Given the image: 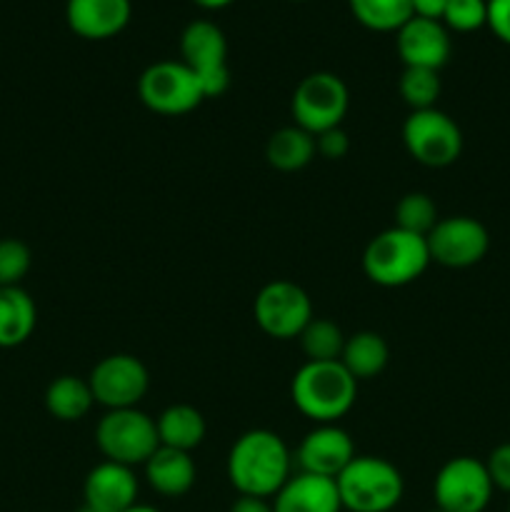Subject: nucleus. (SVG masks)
Wrapping results in <instances>:
<instances>
[{
  "label": "nucleus",
  "instance_id": "obj_1",
  "mask_svg": "<svg viewBox=\"0 0 510 512\" xmlns=\"http://www.w3.org/2000/svg\"><path fill=\"white\" fill-rule=\"evenodd\" d=\"M293 465V453L278 433L255 428L235 440L225 473L238 495L270 500L290 480Z\"/></svg>",
  "mask_w": 510,
  "mask_h": 512
},
{
  "label": "nucleus",
  "instance_id": "obj_2",
  "mask_svg": "<svg viewBox=\"0 0 510 512\" xmlns=\"http://www.w3.org/2000/svg\"><path fill=\"white\" fill-rule=\"evenodd\" d=\"M290 398L300 415L313 420L315 425L338 423L353 410L358 400V380L343 368L340 360L333 363L300 365L290 383Z\"/></svg>",
  "mask_w": 510,
  "mask_h": 512
},
{
  "label": "nucleus",
  "instance_id": "obj_3",
  "mask_svg": "<svg viewBox=\"0 0 510 512\" xmlns=\"http://www.w3.org/2000/svg\"><path fill=\"white\" fill-rule=\"evenodd\" d=\"M428 240L400 228H388L375 235L363 253V273L380 288H403L415 283L428 270Z\"/></svg>",
  "mask_w": 510,
  "mask_h": 512
},
{
  "label": "nucleus",
  "instance_id": "obj_4",
  "mask_svg": "<svg viewBox=\"0 0 510 512\" xmlns=\"http://www.w3.org/2000/svg\"><path fill=\"white\" fill-rule=\"evenodd\" d=\"M335 485L348 512H393L405 493L400 470L378 455H355Z\"/></svg>",
  "mask_w": 510,
  "mask_h": 512
},
{
  "label": "nucleus",
  "instance_id": "obj_5",
  "mask_svg": "<svg viewBox=\"0 0 510 512\" xmlns=\"http://www.w3.org/2000/svg\"><path fill=\"white\" fill-rule=\"evenodd\" d=\"M95 445L110 463L138 468L160 448L158 428L155 420L138 408L108 410L95 428Z\"/></svg>",
  "mask_w": 510,
  "mask_h": 512
},
{
  "label": "nucleus",
  "instance_id": "obj_6",
  "mask_svg": "<svg viewBox=\"0 0 510 512\" xmlns=\"http://www.w3.org/2000/svg\"><path fill=\"white\" fill-rule=\"evenodd\" d=\"M350 108V93L343 78L328 70L305 75L290 100V113L298 128L310 135H320L330 128H340Z\"/></svg>",
  "mask_w": 510,
  "mask_h": 512
},
{
  "label": "nucleus",
  "instance_id": "obj_7",
  "mask_svg": "<svg viewBox=\"0 0 510 512\" xmlns=\"http://www.w3.org/2000/svg\"><path fill=\"white\" fill-rule=\"evenodd\" d=\"M403 145L415 163L448 168L463 153V133L443 110H413L403 123Z\"/></svg>",
  "mask_w": 510,
  "mask_h": 512
},
{
  "label": "nucleus",
  "instance_id": "obj_8",
  "mask_svg": "<svg viewBox=\"0 0 510 512\" xmlns=\"http://www.w3.org/2000/svg\"><path fill=\"white\" fill-rule=\"evenodd\" d=\"M138 95L158 115H185L205 100L200 80L183 60H158L138 80Z\"/></svg>",
  "mask_w": 510,
  "mask_h": 512
},
{
  "label": "nucleus",
  "instance_id": "obj_9",
  "mask_svg": "<svg viewBox=\"0 0 510 512\" xmlns=\"http://www.w3.org/2000/svg\"><path fill=\"white\" fill-rule=\"evenodd\" d=\"M180 60L198 75L205 100L220 98L230 85L228 40L213 20H193L180 35Z\"/></svg>",
  "mask_w": 510,
  "mask_h": 512
},
{
  "label": "nucleus",
  "instance_id": "obj_10",
  "mask_svg": "<svg viewBox=\"0 0 510 512\" xmlns=\"http://www.w3.org/2000/svg\"><path fill=\"white\" fill-rule=\"evenodd\" d=\"M493 493L485 463L470 455L450 458L433 480L435 508L443 512H485Z\"/></svg>",
  "mask_w": 510,
  "mask_h": 512
},
{
  "label": "nucleus",
  "instance_id": "obj_11",
  "mask_svg": "<svg viewBox=\"0 0 510 512\" xmlns=\"http://www.w3.org/2000/svg\"><path fill=\"white\" fill-rule=\"evenodd\" d=\"M253 315L258 328L273 340H295L315 318L310 295L290 280H273L255 295Z\"/></svg>",
  "mask_w": 510,
  "mask_h": 512
},
{
  "label": "nucleus",
  "instance_id": "obj_12",
  "mask_svg": "<svg viewBox=\"0 0 510 512\" xmlns=\"http://www.w3.org/2000/svg\"><path fill=\"white\" fill-rule=\"evenodd\" d=\"M95 403L105 410L138 408L150 388L148 368L140 358L128 353L105 355L88 375Z\"/></svg>",
  "mask_w": 510,
  "mask_h": 512
},
{
  "label": "nucleus",
  "instance_id": "obj_13",
  "mask_svg": "<svg viewBox=\"0 0 510 512\" xmlns=\"http://www.w3.org/2000/svg\"><path fill=\"white\" fill-rule=\"evenodd\" d=\"M425 240H428L430 260L453 270L473 268L490 250L488 228L470 215L440 218Z\"/></svg>",
  "mask_w": 510,
  "mask_h": 512
},
{
  "label": "nucleus",
  "instance_id": "obj_14",
  "mask_svg": "<svg viewBox=\"0 0 510 512\" xmlns=\"http://www.w3.org/2000/svg\"><path fill=\"white\" fill-rule=\"evenodd\" d=\"M355 458V445L348 430L338 423L315 425L313 430L303 435L298 450L293 455V463L298 465V473L320 475V478L335 480L350 460Z\"/></svg>",
  "mask_w": 510,
  "mask_h": 512
},
{
  "label": "nucleus",
  "instance_id": "obj_15",
  "mask_svg": "<svg viewBox=\"0 0 510 512\" xmlns=\"http://www.w3.org/2000/svg\"><path fill=\"white\" fill-rule=\"evenodd\" d=\"M395 48L405 68L438 70L450 58V30L440 20L410 18L403 28L395 33Z\"/></svg>",
  "mask_w": 510,
  "mask_h": 512
},
{
  "label": "nucleus",
  "instance_id": "obj_16",
  "mask_svg": "<svg viewBox=\"0 0 510 512\" xmlns=\"http://www.w3.org/2000/svg\"><path fill=\"white\" fill-rule=\"evenodd\" d=\"M140 483L135 478V470L128 465L103 463L95 465L83 483L85 505L100 512H125L138 505Z\"/></svg>",
  "mask_w": 510,
  "mask_h": 512
},
{
  "label": "nucleus",
  "instance_id": "obj_17",
  "mask_svg": "<svg viewBox=\"0 0 510 512\" xmlns=\"http://www.w3.org/2000/svg\"><path fill=\"white\" fill-rule=\"evenodd\" d=\"M133 15L130 0H68L65 23L83 40H108L123 33Z\"/></svg>",
  "mask_w": 510,
  "mask_h": 512
},
{
  "label": "nucleus",
  "instance_id": "obj_18",
  "mask_svg": "<svg viewBox=\"0 0 510 512\" xmlns=\"http://www.w3.org/2000/svg\"><path fill=\"white\" fill-rule=\"evenodd\" d=\"M275 512H343L338 485L330 478L310 473L290 475L273 498Z\"/></svg>",
  "mask_w": 510,
  "mask_h": 512
},
{
  "label": "nucleus",
  "instance_id": "obj_19",
  "mask_svg": "<svg viewBox=\"0 0 510 512\" xmlns=\"http://www.w3.org/2000/svg\"><path fill=\"white\" fill-rule=\"evenodd\" d=\"M143 468L148 485L163 498H183L193 490L195 478H198L193 455L183 453V450L163 448V445L150 455Z\"/></svg>",
  "mask_w": 510,
  "mask_h": 512
},
{
  "label": "nucleus",
  "instance_id": "obj_20",
  "mask_svg": "<svg viewBox=\"0 0 510 512\" xmlns=\"http://www.w3.org/2000/svg\"><path fill=\"white\" fill-rule=\"evenodd\" d=\"M155 428H158V440L163 448L183 450V453H193L195 448H200L208 435L203 413L185 403L165 408L155 420Z\"/></svg>",
  "mask_w": 510,
  "mask_h": 512
},
{
  "label": "nucleus",
  "instance_id": "obj_21",
  "mask_svg": "<svg viewBox=\"0 0 510 512\" xmlns=\"http://www.w3.org/2000/svg\"><path fill=\"white\" fill-rule=\"evenodd\" d=\"M38 308L28 290L0 288V348H18L33 335Z\"/></svg>",
  "mask_w": 510,
  "mask_h": 512
},
{
  "label": "nucleus",
  "instance_id": "obj_22",
  "mask_svg": "<svg viewBox=\"0 0 510 512\" xmlns=\"http://www.w3.org/2000/svg\"><path fill=\"white\" fill-rule=\"evenodd\" d=\"M390 348L385 343L383 335L373 333V330H360V333L348 335L345 338L343 355L340 363L343 368L353 375L355 380H373L388 368Z\"/></svg>",
  "mask_w": 510,
  "mask_h": 512
},
{
  "label": "nucleus",
  "instance_id": "obj_23",
  "mask_svg": "<svg viewBox=\"0 0 510 512\" xmlns=\"http://www.w3.org/2000/svg\"><path fill=\"white\" fill-rule=\"evenodd\" d=\"M315 155H318L315 135L298 128V125L275 130L268 138V145H265V158L280 173H298L305 165L313 163Z\"/></svg>",
  "mask_w": 510,
  "mask_h": 512
},
{
  "label": "nucleus",
  "instance_id": "obj_24",
  "mask_svg": "<svg viewBox=\"0 0 510 512\" xmlns=\"http://www.w3.org/2000/svg\"><path fill=\"white\" fill-rule=\"evenodd\" d=\"M93 405L90 383L78 375H60L45 390V408L60 423H78L93 410Z\"/></svg>",
  "mask_w": 510,
  "mask_h": 512
},
{
  "label": "nucleus",
  "instance_id": "obj_25",
  "mask_svg": "<svg viewBox=\"0 0 510 512\" xmlns=\"http://www.w3.org/2000/svg\"><path fill=\"white\" fill-rule=\"evenodd\" d=\"M348 5L353 18L375 33H398L413 18L410 0H348Z\"/></svg>",
  "mask_w": 510,
  "mask_h": 512
},
{
  "label": "nucleus",
  "instance_id": "obj_26",
  "mask_svg": "<svg viewBox=\"0 0 510 512\" xmlns=\"http://www.w3.org/2000/svg\"><path fill=\"white\" fill-rule=\"evenodd\" d=\"M298 340L310 363H333V360H340L345 348V335L340 325L325 318L310 320Z\"/></svg>",
  "mask_w": 510,
  "mask_h": 512
},
{
  "label": "nucleus",
  "instance_id": "obj_27",
  "mask_svg": "<svg viewBox=\"0 0 510 512\" xmlns=\"http://www.w3.org/2000/svg\"><path fill=\"white\" fill-rule=\"evenodd\" d=\"M398 90L403 103L408 105L410 113L413 110H428L435 108L440 98V73L438 70H425V68H405L398 80Z\"/></svg>",
  "mask_w": 510,
  "mask_h": 512
},
{
  "label": "nucleus",
  "instance_id": "obj_28",
  "mask_svg": "<svg viewBox=\"0 0 510 512\" xmlns=\"http://www.w3.org/2000/svg\"><path fill=\"white\" fill-rule=\"evenodd\" d=\"M438 205L428 193H408L395 205V228L428 238L438 223Z\"/></svg>",
  "mask_w": 510,
  "mask_h": 512
},
{
  "label": "nucleus",
  "instance_id": "obj_29",
  "mask_svg": "<svg viewBox=\"0 0 510 512\" xmlns=\"http://www.w3.org/2000/svg\"><path fill=\"white\" fill-rule=\"evenodd\" d=\"M33 265L30 248L18 238L0 240V288H18Z\"/></svg>",
  "mask_w": 510,
  "mask_h": 512
},
{
  "label": "nucleus",
  "instance_id": "obj_30",
  "mask_svg": "<svg viewBox=\"0 0 510 512\" xmlns=\"http://www.w3.org/2000/svg\"><path fill=\"white\" fill-rule=\"evenodd\" d=\"M443 25L455 33H473L488 25V0H448Z\"/></svg>",
  "mask_w": 510,
  "mask_h": 512
},
{
  "label": "nucleus",
  "instance_id": "obj_31",
  "mask_svg": "<svg viewBox=\"0 0 510 512\" xmlns=\"http://www.w3.org/2000/svg\"><path fill=\"white\" fill-rule=\"evenodd\" d=\"M485 470H488L493 488L510 495V443L493 448V453L485 460Z\"/></svg>",
  "mask_w": 510,
  "mask_h": 512
},
{
  "label": "nucleus",
  "instance_id": "obj_32",
  "mask_svg": "<svg viewBox=\"0 0 510 512\" xmlns=\"http://www.w3.org/2000/svg\"><path fill=\"white\" fill-rule=\"evenodd\" d=\"M315 150L325 160H343L350 150V138L343 128H330L315 135Z\"/></svg>",
  "mask_w": 510,
  "mask_h": 512
},
{
  "label": "nucleus",
  "instance_id": "obj_33",
  "mask_svg": "<svg viewBox=\"0 0 510 512\" xmlns=\"http://www.w3.org/2000/svg\"><path fill=\"white\" fill-rule=\"evenodd\" d=\"M488 28L510 45V0H488Z\"/></svg>",
  "mask_w": 510,
  "mask_h": 512
},
{
  "label": "nucleus",
  "instance_id": "obj_34",
  "mask_svg": "<svg viewBox=\"0 0 510 512\" xmlns=\"http://www.w3.org/2000/svg\"><path fill=\"white\" fill-rule=\"evenodd\" d=\"M410 3H413L415 18L440 20V23H443V13L445 8H448V0H410Z\"/></svg>",
  "mask_w": 510,
  "mask_h": 512
},
{
  "label": "nucleus",
  "instance_id": "obj_35",
  "mask_svg": "<svg viewBox=\"0 0 510 512\" xmlns=\"http://www.w3.org/2000/svg\"><path fill=\"white\" fill-rule=\"evenodd\" d=\"M230 512H275V510H273V503H270V500L240 495V498L230 505Z\"/></svg>",
  "mask_w": 510,
  "mask_h": 512
},
{
  "label": "nucleus",
  "instance_id": "obj_36",
  "mask_svg": "<svg viewBox=\"0 0 510 512\" xmlns=\"http://www.w3.org/2000/svg\"><path fill=\"white\" fill-rule=\"evenodd\" d=\"M193 3L205 10H220V8H228V5L235 3V0H193Z\"/></svg>",
  "mask_w": 510,
  "mask_h": 512
},
{
  "label": "nucleus",
  "instance_id": "obj_37",
  "mask_svg": "<svg viewBox=\"0 0 510 512\" xmlns=\"http://www.w3.org/2000/svg\"><path fill=\"white\" fill-rule=\"evenodd\" d=\"M125 512H160V510L150 508V505H133V508H128Z\"/></svg>",
  "mask_w": 510,
  "mask_h": 512
},
{
  "label": "nucleus",
  "instance_id": "obj_38",
  "mask_svg": "<svg viewBox=\"0 0 510 512\" xmlns=\"http://www.w3.org/2000/svg\"><path fill=\"white\" fill-rule=\"evenodd\" d=\"M80 512H100V510H93V508H88V505H83V508H80Z\"/></svg>",
  "mask_w": 510,
  "mask_h": 512
},
{
  "label": "nucleus",
  "instance_id": "obj_39",
  "mask_svg": "<svg viewBox=\"0 0 510 512\" xmlns=\"http://www.w3.org/2000/svg\"><path fill=\"white\" fill-rule=\"evenodd\" d=\"M430 512H443V510H438V508H435V510H430Z\"/></svg>",
  "mask_w": 510,
  "mask_h": 512
},
{
  "label": "nucleus",
  "instance_id": "obj_40",
  "mask_svg": "<svg viewBox=\"0 0 510 512\" xmlns=\"http://www.w3.org/2000/svg\"><path fill=\"white\" fill-rule=\"evenodd\" d=\"M508 512H510V508H508Z\"/></svg>",
  "mask_w": 510,
  "mask_h": 512
}]
</instances>
